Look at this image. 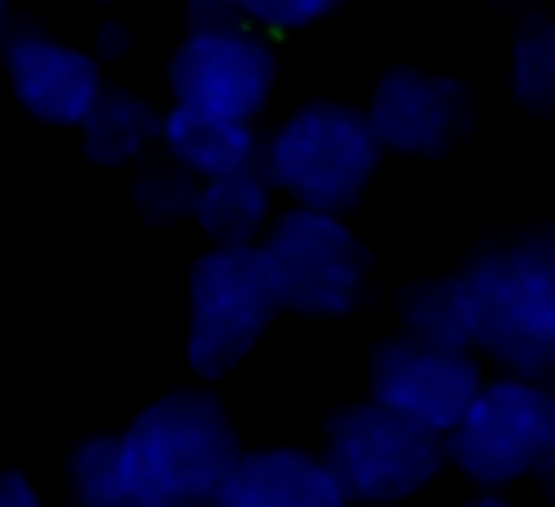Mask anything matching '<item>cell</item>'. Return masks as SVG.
Returning a JSON list of instances; mask_svg holds the SVG:
<instances>
[{
    "label": "cell",
    "instance_id": "1",
    "mask_svg": "<svg viewBox=\"0 0 555 507\" xmlns=\"http://www.w3.org/2000/svg\"><path fill=\"white\" fill-rule=\"evenodd\" d=\"M451 277L473 351L499 368L555 377V225L494 234Z\"/></svg>",
    "mask_w": 555,
    "mask_h": 507
},
{
    "label": "cell",
    "instance_id": "2",
    "mask_svg": "<svg viewBox=\"0 0 555 507\" xmlns=\"http://www.w3.org/2000/svg\"><path fill=\"white\" fill-rule=\"evenodd\" d=\"M243 442L234 416L208 381L156 394L126 429V485L134 507H191L217 503Z\"/></svg>",
    "mask_w": 555,
    "mask_h": 507
},
{
    "label": "cell",
    "instance_id": "3",
    "mask_svg": "<svg viewBox=\"0 0 555 507\" xmlns=\"http://www.w3.org/2000/svg\"><path fill=\"white\" fill-rule=\"evenodd\" d=\"M386 147L364 104L312 95L264 134V173L291 204L347 212L364 199Z\"/></svg>",
    "mask_w": 555,
    "mask_h": 507
},
{
    "label": "cell",
    "instance_id": "4",
    "mask_svg": "<svg viewBox=\"0 0 555 507\" xmlns=\"http://www.w3.org/2000/svg\"><path fill=\"white\" fill-rule=\"evenodd\" d=\"M555 442V377H533L516 368L486 373L481 390L442 438L447 468H455L473 490L507 494L512 485L546 472Z\"/></svg>",
    "mask_w": 555,
    "mask_h": 507
},
{
    "label": "cell",
    "instance_id": "5",
    "mask_svg": "<svg viewBox=\"0 0 555 507\" xmlns=\"http://www.w3.org/2000/svg\"><path fill=\"white\" fill-rule=\"evenodd\" d=\"M282 312L260 243H208L186 269L182 360L199 381L234 373Z\"/></svg>",
    "mask_w": 555,
    "mask_h": 507
},
{
    "label": "cell",
    "instance_id": "6",
    "mask_svg": "<svg viewBox=\"0 0 555 507\" xmlns=\"http://www.w3.org/2000/svg\"><path fill=\"white\" fill-rule=\"evenodd\" d=\"M282 312L304 321H343L360 312L373 277V256L347 212L286 204L260 234Z\"/></svg>",
    "mask_w": 555,
    "mask_h": 507
},
{
    "label": "cell",
    "instance_id": "7",
    "mask_svg": "<svg viewBox=\"0 0 555 507\" xmlns=\"http://www.w3.org/2000/svg\"><path fill=\"white\" fill-rule=\"evenodd\" d=\"M321 455L334 468L347 503H399L438 481L447 446L438 433L377 403L373 394L338 403L321 420Z\"/></svg>",
    "mask_w": 555,
    "mask_h": 507
},
{
    "label": "cell",
    "instance_id": "8",
    "mask_svg": "<svg viewBox=\"0 0 555 507\" xmlns=\"http://www.w3.org/2000/svg\"><path fill=\"white\" fill-rule=\"evenodd\" d=\"M165 87H169V100L178 104L260 121L278 91L273 35L251 22L186 30L169 52Z\"/></svg>",
    "mask_w": 555,
    "mask_h": 507
},
{
    "label": "cell",
    "instance_id": "9",
    "mask_svg": "<svg viewBox=\"0 0 555 507\" xmlns=\"http://www.w3.org/2000/svg\"><path fill=\"white\" fill-rule=\"evenodd\" d=\"M486 381V355L395 329L369 351V394L421 429L447 438Z\"/></svg>",
    "mask_w": 555,
    "mask_h": 507
},
{
    "label": "cell",
    "instance_id": "10",
    "mask_svg": "<svg viewBox=\"0 0 555 507\" xmlns=\"http://www.w3.org/2000/svg\"><path fill=\"white\" fill-rule=\"evenodd\" d=\"M369 121L386 156L434 160L455 147L473 121V91L447 69H425L412 61H390L369 87Z\"/></svg>",
    "mask_w": 555,
    "mask_h": 507
},
{
    "label": "cell",
    "instance_id": "11",
    "mask_svg": "<svg viewBox=\"0 0 555 507\" xmlns=\"http://www.w3.org/2000/svg\"><path fill=\"white\" fill-rule=\"evenodd\" d=\"M0 69L13 100L35 121L61 126V130H78V121L91 113V104L108 87L104 61L91 48L69 43L43 30L39 22H22V17L0 43Z\"/></svg>",
    "mask_w": 555,
    "mask_h": 507
},
{
    "label": "cell",
    "instance_id": "12",
    "mask_svg": "<svg viewBox=\"0 0 555 507\" xmlns=\"http://www.w3.org/2000/svg\"><path fill=\"white\" fill-rule=\"evenodd\" d=\"M221 507H343L347 494L321 446H243L217 490Z\"/></svg>",
    "mask_w": 555,
    "mask_h": 507
},
{
    "label": "cell",
    "instance_id": "13",
    "mask_svg": "<svg viewBox=\"0 0 555 507\" xmlns=\"http://www.w3.org/2000/svg\"><path fill=\"white\" fill-rule=\"evenodd\" d=\"M160 156L186 169L195 182H208L247 165H264V134L256 130V121L173 100L160 117Z\"/></svg>",
    "mask_w": 555,
    "mask_h": 507
},
{
    "label": "cell",
    "instance_id": "14",
    "mask_svg": "<svg viewBox=\"0 0 555 507\" xmlns=\"http://www.w3.org/2000/svg\"><path fill=\"white\" fill-rule=\"evenodd\" d=\"M160 117L165 113L147 95L108 82L91 104V113L78 121L82 156L100 169L143 165L152 160V152H160Z\"/></svg>",
    "mask_w": 555,
    "mask_h": 507
},
{
    "label": "cell",
    "instance_id": "15",
    "mask_svg": "<svg viewBox=\"0 0 555 507\" xmlns=\"http://www.w3.org/2000/svg\"><path fill=\"white\" fill-rule=\"evenodd\" d=\"M278 212V186L264 165H247L221 178L199 182L191 225L208 243H260Z\"/></svg>",
    "mask_w": 555,
    "mask_h": 507
},
{
    "label": "cell",
    "instance_id": "16",
    "mask_svg": "<svg viewBox=\"0 0 555 507\" xmlns=\"http://www.w3.org/2000/svg\"><path fill=\"white\" fill-rule=\"evenodd\" d=\"M507 95L525 113H555V13L529 9L507 39Z\"/></svg>",
    "mask_w": 555,
    "mask_h": 507
},
{
    "label": "cell",
    "instance_id": "17",
    "mask_svg": "<svg viewBox=\"0 0 555 507\" xmlns=\"http://www.w3.org/2000/svg\"><path fill=\"white\" fill-rule=\"evenodd\" d=\"M65 485L87 507H126L130 503V485H126L121 433H87V438H78L69 446V455H65Z\"/></svg>",
    "mask_w": 555,
    "mask_h": 507
},
{
    "label": "cell",
    "instance_id": "18",
    "mask_svg": "<svg viewBox=\"0 0 555 507\" xmlns=\"http://www.w3.org/2000/svg\"><path fill=\"white\" fill-rule=\"evenodd\" d=\"M399 329L434 338V342H460L468 347L464 334V312H460V290L451 273L421 277L399 295Z\"/></svg>",
    "mask_w": 555,
    "mask_h": 507
},
{
    "label": "cell",
    "instance_id": "19",
    "mask_svg": "<svg viewBox=\"0 0 555 507\" xmlns=\"http://www.w3.org/2000/svg\"><path fill=\"white\" fill-rule=\"evenodd\" d=\"M195 195H199V182L186 173V169H178L173 160H143L139 165V173H134V182H130V199H134V208L147 217V221H165V225H173V221H191V212H195Z\"/></svg>",
    "mask_w": 555,
    "mask_h": 507
},
{
    "label": "cell",
    "instance_id": "20",
    "mask_svg": "<svg viewBox=\"0 0 555 507\" xmlns=\"http://www.w3.org/2000/svg\"><path fill=\"white\" fill-rule=\"evenodd\" d=\"M247 22L269 35H299L321 22H330L347 0H243Z\"/></svg>",
    "mask_w": 555,
    "mask_h": 507
},
{
    "label": "cell",
    "instance_id": "21",
    "mask_svg": "<svg viewBox=\"0 0 555 507\" xmlns=\"http://www.w3.org/2000/svg\"><path fill=\"white\" fill-rule=\"evenodd\" d=\"M247 22V4L243 0H182V26L199 30V26H238Z\"/></svg>",
    "mask_w": 555,
    "mask_h": 507
},
{
    "label": "cell",
    "instance_id": "22",
    "mask_svg": "<svg viewBox=\"0 0 555 507\" xmlns=\"http://www.w3.org/2000/svg\"><path fill=\"white\" fill-rule=\"evenodd\" d=\"M91 52H95L104 65L130 61V52H134V30H130L121 17H100V26L91 30Z\"/></svg>",
    "mask_w": 555,
    "mask_h": 507
},
{
    "label": "cell",
    "instance_id": "23",
    "mask_svg": "<svg viewBox=\"0 0 555 507\" xmlns=\"http://www.w3.org/2000/svg\"><path fill=\"white\" fill-rule=\"evenodd\" d=\"M39 485L30 481L26 468H0V507H35Z\"/></svg>",
    "mask_w": 555,
    "mask_h": 507
},
{
    "label": "cell",
    "instance_id": "24",
    "mask_svg": "<svg viewBox=\"0 0 555 507\" xmlns=\"http://www.w3.org/2000/svg\"><path fill=\"white\" fill-rule=\"evenodd\" d=\"M13 22H17V13H13V0H0V43L9 39V30H13Z\"/></svg>",
    "mask_w": 555,
    "mask_h": 507
},
{
    "label": "cell",
    "instance_id": "25",
    "mask_svg": "<svg viewBox=\"0 0 555 507\" xmlns=\"http://www.w3.org/2000/svg\"><path fill=\"white\" fill-rule=\"evenodd\" d=\"M546 477L555 481V442H551V459H546Z\"/></svg>",
    "mask_w": 555,
    "mask_h": 507
},
{
    "label": "cell",
    "instance_id": "26",
    "mask_svg": "<svg viewBox=\"0 0 555 507\" xmlns=\"http://www.w3.org/2000/svg\"><path fill=\"white\" fill-rule=\"evenodd\" d=\"M82 4H113V0H82Z\"/></svg>",
    "mask_w": 555,
    "mask_h": 507
},
{
    "label": "cell",
    "instance_id": "27",
    "mask_svg": "<svg viewBox=\"0 0 555 507\" xmlns=\"http://www.w3.org/2000/svg\"><path fill=\"white\" fill-rule=\"evenodd\" d=\"M481 4H503V0H481Z\"/></svg>",
    "mask_w": 555,
    "mask_h": 507
}]
</instances>
